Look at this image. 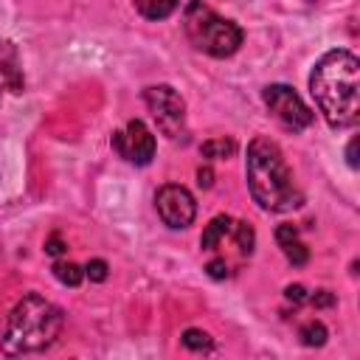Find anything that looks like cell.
I'll return each instance as SVG.
<instances>
[{"mask_svg": "<svg viewBox=\"0 0 360 360\" xmlns=\"http://www.w3.org/2000/svg\"><path fill=\"white\" fill-rule=\"evenodd\" d=\"M200 248L208 256L205 273L211 278H228L253 256L256 233L248 222L219 214L205 225L200 236Z\"/></svg>", "mask_w": 360, "mask_h": 360, "instance_id": "277c9868", "label": "cell"}, {"mask_svg": "<svg viewBox=\"0 0 360 360\" xmlns=\"http://www.w3.org/2000/svg\"><path fill=\"white\" fill-rule=\"evenodd\" d=\"M22 87H25V79H22L20 51L11 39H0V101L6 93L20 96Z\"/></svg>", "mask_w": 360, "mask_h": 360, "instance_id": "30bf717a", "label": "cell"}, {"mask_svg": "<svg viewBox=\"0 0 360 360\" xmlns=\"http://www.w3.org/2000/svg\"><path fill=\"white\" fill-rule=\"evenodd\" d=\"M183 31L188 37V42L214 56V59H225L231 53L239 51L245 34L233 20L219 17L211 6H205L202 0H188L183 8Z\"/></svg>", "mask_w": 360, "mask_h": 360, "instance_id": "5b68a950", "label": "cell"}, {"mask_svg": "<svg viewBox=\"0 0 360 360\" xmlns=\"http://www.w3.org/2000/svg\"><path fill=\"white\" fill-rule=\"evenodd\" d=\"M155 208H158L160 219L174 231L188 228L194 222V217H197V202H194L191 191L186 186H177V183H166V186L158 188Z\"/></svg>", "mask_w": 360, "mask_h": 360, "instance_id": "ba28073f", "label": "cell"}, {"mask_svg": "<svg viewBox=\"0 0 360 360\" xmlns=\"http://www.w3.org/2000/svg\"><path fill=\"white\" fill-rule=\"evenodd\" d=\"M354 149H357V138H352V141H349V149H346V160H349V166H352V169H357V158H354Z\"/></svg>", "mask_w": 360, "mask_h": 360, "instance_id": "44dd1931", "label": "cell"}, {"mask_svg": "<svg viewBox=\"0 0 360 360\" xmlns=\"http://www.w3.org/2000/svg\"><path fill=\"white\" fill-rule=\"evenodd\" d=\"M309 93L332 129H349L360 118V62L352 51H326L312 73Z\"/></svg>", "mask_w": 360, "mask_h": 360, "instance_id": "6da1fadb", "label": "cell"}, {"mask_svg": "<svg viewBox=\"0 0 360 360\" xmlns=\"http://www.w3.org/2000/svg\"><path fill=\"white\" fill-rule=\"evenodd\" d=\"M245 177L250 197L273 214H287L301 208L304 194L295 186L292 169L287 166L281 149L276 141L259 135L248 143V158H245Z\"/></svg>", "mask_w": 360, "mask_h": 360, "instance_id": "7a4b0ae2", "label": "cell"}, {"mask_svg": "<svg viewBox=\"0 0 360 360\" xmlns=\"http://www.w3.org/2000/svg\"><path fill=\"white\" fill-rule=\"evenodd\" d=\"M326 326L321 323V321H307L301 329H298V338H301V343L304 346H323L326 343Z\"/></svg>", "mask_w": 360, "mask_h": 360, "instance_id": "9a60e30c", "label": "cell"}, {"mask_svg": "<svg viewBox=\"0 0 360 360\" xmlns=\"http://www.w3.org/2000/svg\"><path fill=\"white\" fill-rule=\"evenodd\" d=\"M307 301H309L312 307H332V304H335V295H332L329 290H315Z\"/></svg>", "mask_w": 360, "mask_h": 360, "instance_id": "d6986e66", "label": "cell"}, {"mask_svg": "<svg viewBox=\"0 0 360 360\" xmlns=\"http://www.w3.org/2000/svg\"><path fill=\"white\" fill-rule=\"evenodd\" d=\"M53 276H56L65 287H79L82 278H84V270H82L79 264H73V262H56V264H53Z\"/></svg>", "mask_w": 360, "mask_h": 360, "instance_id": "5bb4252c", "label": "cell"}, {"mask_svg": "<svg viewBox=\"0 0 360 360\" xmlns=\"http://www.w3.org/2000/svg\"><path fill=\"white\" fill-rule=\"evenodd\" d=\"M197 177H200V186H205V188L211 186V169H200Z\"/></svg>", "mask_w": 360, "mask_h": 360, "instance_id": "7402d4cb", "label": "cell"}, {"mask_svg": "<svg viewBox=\"0 0 360 360\" xmlns=\"http://www.w3.org/2000/svg\"><path fill=\"white\" fill-rule=\"evenodd\" d=\"M59 329H62V309L48 298H42L39 292H28L14 304L0 338V349L3 354L11 357L39 352L59 338Z\"/></svg>", "mask_w": 360, "mask_h": 360, "instance_id": "3957f363", "label": "cell"}, {"mask_svg": "<svg viewBox=\"0 0 360 360\" xmlns=\"http://www.w3.org/2000/svg\"><path fill=\"white\" fill-rule=\"evenodd\" d=\"M276 239H278V248L284 250V256H287V262H290L292 267H304V264H307L309 250H307V245L301 242L295 225H278V228H276Z\"/></svg>", "mask_w": 360, "mask_h": 360, "instance_id": "8fae6325", "label": "cell"}, {"mask_svg": "<svg viewBox=\"0 0 360 360\" xmlns=\"http://www.w3.org/2000/svg\"><path fill=\"white\" fill-rule=\"evenodd\" d=\"M183 346L191 349V352H208V349H214V340L202 329H186L183 332Z\"/></svg>", "mask_w": 360, "mask_h": 360, "instance_id": "2e32d148", "label": "cell"}, {"mask_svg": "<svg viewBox=\"0 0 360 360\" xmlns=\"http://www.w3.org/2000/svg\"><path fill=\"white\" fill-rule=\"evenodd\" d=\"M262 98H264L267 110L278 118V124L287 127V129H292V132H301V129H307L315 121V112L287 84H267L262 90Z\"/></svg>", "mask_w": 360, "mask_h": 360, "instance_id": "52a82bcc", "label": "cell"}, {"mask_svg": "<svg viewBox=\"0 0 360 360\" xmlns=\"http://www.w3.org/2000/svg\"><path fill=\"white\" fill-rule=\"evenodd\" d=\"M107 273H110V267H107V262H104V259H90V262H87V267H84V276H87L90 281H104V278H107Z\"/></svg>", "mask_w": 360, "mask_h": 360, "instance_id": "e0dca14e", "label": "cell"}, {"mask_svg": "<svg viewBox=\"0 0 360 360\" xmlns=\"http://www.w3.org/2000/svg\"><path fill=\"white\" fill-rule=\"evenodd\" d=\"M143 101L160 129L169 141H188V127H186V101L172 84H152L143 90Z\"/></svg>", "mask_w": 360, "mask_h": 360, "instance_id": "8992f818", "label": "cell"}, {"mask_svg": "<svg viewBox=\"0 0 360 360\" xmlns=\"http://www.w3.org/2000/svg\"><path fill=\"white\" fill-rule=\"evenodd\" d=\"M200 152L208 160H225V158H231L236 152V141L233 138H211V141H205L200 146Z\"/></svg>", "mask_w": 360, "mask_h": 360, "instance_id": "4fadbf2b", "label": "cell"}, {"mask_svg": "<svg viewBox=\"0 0 360 360\" xmlns=\"http://www.w3.org/2000/svg\"><path fill=\"white\" fill-rule=\"evenodd\" d=\"M112 149L118 152V158H124L127 163L135 166H146L155 158V135L143 121H129L124 129L112 132Z\"/></svg>", "mask_w": 360, "mask_h": 360, "instance_id": "9c48e42d", "label": "cell"}, {"mask_svg": "<svg viewBox=\"0 0 360 360\" xmlns=\"http://www.w3.org/2000/svg\"><path fill=\"white\" fill-rule=\"evenodd\" d=\"M284 298H287V301H292V304H307L309 292H307V287H304V284H290V287L284 290Z\"/></svg>", "mask_w": 360, "mask_h": 360, "instance_id": "ac0fdd59", "label": "cell"}, {"mask_svg": "<svg viewBox=\"0 0 360 360\" xmlns=\"http://www.w3.org/2000/svg\"><path fill=\"white\" fill-rule=\"evenodd\" d=\"M45 250H48L51 256H59V253H65V245H62L59 236H51V239L45 242Z\"/></svg>", "mask_w": 360, "mask_h": 360, "instance_id": "ffe728a7", "label": "cell"}, {"mask_svg": "<svg viewBox=\"0 0 360 360\" xmlns=\"http://www.w3.org/2000/svg\"><path fill=\"white\" fill-rule=\"evenodd\" d=\"M135 3V8L143 14V17H149V20H166L177 6H180V0H132Z\"/></svg>", "mask_w": 360, "mask_h": 360, "instance_id": "7c38bea8", "label": "cell"}]
</instances>
